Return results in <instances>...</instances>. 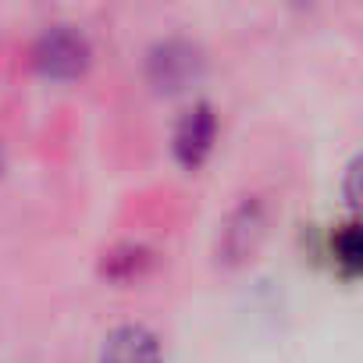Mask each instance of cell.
I'll use <instances>...</instances> for the list:
<instances>
[{
  "mask_svg": "<svg viewBox=\"0 0 363 363\" xmlns=\"http://www.w3.org/2000/svg\"><path fill=\"white\" fill-rule=\"evenodd\" d=\"M33 61H36V68L47 79H79L89 68V61H93V47H89V40L79 29L54 26V29H47L36 40Z\"/></svg>",
  "mask_w": 363,
  "mask_h": 363,
  "instance_id": "6da1fadb",
  "label": "cell"
},
{
  "mask_svg": "<svg viewBox=\"0 0 363 363\" xmlns=\"http://www.w3.org/2000/svg\"><path fill=\"white\" fill-rule=\"evenodd\" d=\"M203 72V54L189 40H167L153 47L150 54V82L164 93H178L200 79Z\"/></svg>",
  "mask_w": 363,
  "mask_h": 363,
  "instance_id": "7a4b0ae2",
  "label": "cell"
},
{
  "mask_svg": "<svg viewBox=\"0 0 363 363\" xmlns=\"http://www.w3.org/2000/svg\"><path fill=\"white\" fill-rule=\"evenodd\" d=\"M214 135H218L214 107H211V104H196L186 118L178 121V128H174V157H178V164L189 167V171H196V167L211 157Z\"/></svg>",
  "mask_w": 363,
  "mask_h": 363,
  "instance_id": "3957f363",
  "label": "cell"
},
{
  "mask_svg": "<svg viewBox=\"0 0 363 363\" xmlns=\"http://www.w3.org/2000/svg\"><path fill=\"white\" fill-rule=\"evenodd\" d=\"M100 363H164V359H160V342L150 328L121 324L107 335L100 349Z\"/></svg>",
  "mask_w": 363,
  "mask_h": 363,
  "instance_id": "277c9868",
  "label": "cell"
},
{
  "mask_svg": "<svg viewBox=\"0 0 363 363\" xmlns=\"http://www.w3.org/2000/svg\"><path fill=\"white\" fill-rule=\"evenodd\" d=\"M260 235H264V207H260L257 200H250V203H242V207L232 214V221H228V228H225V239H221L225 257H228V260L250 257V253L257 250Z\"/></svg>",
  "mask_w": 363,
  "mask_h": 363,
  "instance_id": "5b68a950",
  "label": "cell"
},
{
  "mask_svg": "<svg viewBox=\"0 0 363 363\" xmlns=\"http://www.w3.org/2000/svg\"><path fill=\"white\" fill-rule=\"evenodd\" d=\"M331 257H335V267H342L345 278L359 274V267H363V242H359V225L356 221H349V225L331 232Z\"/></svg>",
  "mask_w": 363,
  "mask_h": 363,
  "instance_id": "8992f818",
  "label": "cell"
},
{
  "mask_svg": "<svg viewBox=\"0 0 363 363\" xmlns=\"http://www.w3.org/2000/svg\"><path fill=\"white\" fill-rule=\"evenodd\" d=\"M150 250H143V246H118V250H111L107 253V260H104V274H111L114 281H125V278H135V274H143L146 267H150Z\"/></svg>",
  "mask_w": 363,
  "mask_h": 363,
  "instance_id": "52a82bcc",
  "label": "cell"
},
{
  "mask_svg": "<svg viewBox=\"0 0 363 363\" xmlns=\"http://www.w3.org/2000/svg\"><path fill=\"white\" fill-rule=\"evenodd\" d=\"M356 174H359V160H352L349 167H345V200L356 207Z\"/></svg>",
  "mask_w": 363,
  "mask_h": 363,
  "instance_id": "ba28073f",
  "label": "cell"
},
{
  "mask_svg": "<svg viewBox=\"0 0 363 363\" xmlns=\"http://www.w3.org/2000/svg\"><path fill=\"white\" fill-rule=\"evenodd\" d=\"M0 167H4V160H0Z\"/></svg>",
  "mask_w": 363,
  "mask_h": 363,
  "instance_id": "9c48e42d",
  "label": "cell"
}]
</instances>
